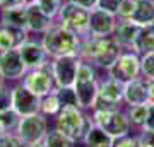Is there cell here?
<instances>
[{
    "mask_svg": "<svg viewBox=\"0 0 154 147\" xmlns=\"http://www.w3.org/2000/svg\"><path fill=\"white\" fill-rule=\"evenodd\" d=\"M123 48L116 43L113 36L110 38H94V36H86L82 38L79 57L82 62H88L96 69L110 70L122 55Z\"/></svg>",
    "mask_w": 154,
    "mask_h": 147,
    "instance_id": "obj_1",
    "label": "cell"
},
{
    "mask_svg": "<svg viewBox=\"0 0 154 147\" xmlns=\"http://www.w3.org/2000/svg\"><path fill=\"white\" fill-rule=\"evenodd\" d=\"M81 43H82V38L72 33L65 26H62L60 22L53 24L46 33H43V38H41V44L45 46L46 55L51 60L65 55H79Z\"/></svg>",
    "mask_w": 154,
    "mask_h": 147,
    "instance_id": "obj_2",
    "label": "cell"
},
{
    "mask_svg": "<svg viewBox=\"0 0 154 147\" xmlns=\"http://www.w3.org/2000/svg\"><path fill=\"white\" fill-rule=\"evenodd\" d=\"M72 87L75 91L79 108H82L84 111H88V109L93 111L94 104H96V98H98V89H99L96 67L88 63V62H81L79 70H77V77Z\"/></svg>",
    "mask_w": 154,
    "mask_h": 147,
    "instance_id": "obj_3",
    "label": "cell"
},
{
    "mask_svg": "<svg viewBox=\"0 0 154 147\" xmlns=\"http://www.w3.org/2000/svg\"><path fill=\"white\" fill-rule=\"evenodd\" d=\"M91 123V116H88L86 111L79 106H63L55 116V128H58L74 142H82Z\"/></svg>",
    "mask_w": 154,
    "mask_h": 147,
    "instance_id": "obj_4",
    "label": "cell"
},
{
    "mask_svg": "<svg viewBox=\"0 0 154 147\" xmlns=\"http://www.w3.org/2000/svg\"><path fill=\"white\" fill-rule=\"evenodd\" d=\"M91 120H93L98 127H101V128H103L108 135L113 137V139L128 135V133H130V128H132L127 111H123V109H120V108L93 109Z\"/></svg>",
    "mask_w": 154,
    "mask_h": 147,
    "instance_id": "obj_5",
    "label": "cell"
},
{
    "mask_svg": "<svg viewBox=\"0 0 154 147\" xmlns=\"http://www.w3.org/2000/svg\"><path fill=\"white\" fill-rule=\"evenodd\" d=\"M89 16H91V11L88 9L79 7L72 2H63L57 17L62 26H65L81 38H86L89 36Z\"/></svg>",
    "mask_w": 154,
    "mask_h": 147,
    "instance_id": "obj_6",
    "label": "cell"
},
{
    "mask_svg": "<svg viewBox=\"0 0 154 147\" xmlns=\"http://www.w3.org/2000/svg\"><path fill=\"white\" fill-rule=\"evenodd\" d=\"M21 84L24 87H28L31 93H34L39 98L53 93L57 89V84H55V79H53V74H51V63L48 62V63H45L38 69L28 70L26 75L22 77Z\"/></svg>",
    "mask_w": 154,
    "mask_h": 147,
    "instance_id": "obj_7",
    "label": "cell"
},
{
    "mask_svg": "<svg viewBox=\"0 0 154 147\" xmlns=\"http://www.w3.org/2000/svg\"><path fill=\"white\" fill-rule=\"evenodd\" d=\"M46 132H48V118L41 113L22 116L16 128L17 137L22 140L24 145H31L43 140Z\"/></svg>",
    "mask_w": 154,
    "mask_h": 147,
    "instance_id": "obj_8",
    "label": "cell"
},
{
    "mask_svg": "<svg viewBox=\"0 0 154 147\" xmlns=\"http://www.w3.org/2000/svg\"><path fill=\"white\" fill-rule=\"evenodd\" d=\"M140 75H142V72H140V55L135 53L134 50L122 51L118 60L115 62V65L108 70V77L116 79L123 84L128 81H134Z\"/></svg>",
    "mask_w": 154,
    "mask_h": 147,
    "instance_id": "obj_9",
    "label": "cell"
},
{
    "mask_svg": "<svg viewBox=\"0 0 154 147\" xmlns=\"http://www.w3.org/2000/svg\"><path fill=\"white\" fill-rule=\"evenodd\" d=\"M81 57L79 55H65L58 57L50 62L51 63V74L55 79L57 87H72L77 77V70L81 65Z\"/></svg>",
    "mask_w": 154,
    "mask_h": 147,
    "instance_id": "obj_10",
    "label": "cell"
},
{
    "mask_svg": "<svg viewBox=\"0 0 154 147\" xmlns=\"http://www.w3.org/2000/svg\"><path fill=\"white\" fill-rule=\"evenodd\" d=\"M123 104V82L108 77L99 82L94 109H115Z\"/></svg>",
    "mask_w": 154,
    "mask_h": 147,
    "instance_id": "obj_11",
    "label": "cell"
},
{
    "mask_svg": "<svg viewBox=\"0 0 154 147\" xmlns=\"http://www.w3.org/2000/svg\"><path fill=\"white\" fill-rule=\"evenodd\" d=\"M39 108H41V98L39 96L31 93L21 82L12 87V109L21 118L39 113Z\"/></svg>",
    "mask_w": 154,
    "mask_h": 147,
    "instance_id": "obj_12",
    "label": "cell"
},
{
    "mask_svg": "<svg viewBox=\"0 0 154 147\" xmlns=\"http://www.w3.org/2000/svg\"><path fill=\"white\" fill-rule=\"evenodd\" d=\"M116 16L110 12L103 11V9H93L91 16H89V36L94 38H110L113 36L116 29Z\"/></svg>",
    "mask_w": 154,
    "mask_h": 147,
    "instance_id": "obj_13",
    "label": "cell"
},
{
    "mask_svg": "<svg viewBox=\"0 0 154 147\" xmlns=\"http://www.w3.org/2000/svg\"><path fill=\"white\" fill-rule=\"evenodd\" d=\"M0 72L5 81H22L28 69L24 65L22 57L17 48L0 51Z\"/></svg>",
    "mask_w": 154,
    "mask_h": 147,
    "instance_id": "obj_14",
    "label": "cell"
},
{
    "mask_svg": "<svg viewBox=\"0 0 154 147\" xmlns=\"http://www.w3.org/2000/svg\"><path fill=\"white\" fill-rule=\"evenodd\" d=\"M123 103L127 106H137V104L151 103V93H149V82L144 77H137L134 81L123 84Z\"/></svg>",
    "mask_w": 154,
    "mask_h": 147,
    "instance_id": "obj_15",
    "label": "cell"
},
{
    "mask_svg": "<svg viewBox=\"0 0 154 147\" xmlns=\"http://www.w3.org/2000/svg\"><path fill=\"white\" fill-rule=\"evenodd\" d=\"M19 53L22 57V62L28 70H33V69H38V67L48 63V55H46V50L41 44V41H34V39H28L19 46Z\"/></svg>",
    "mask_w": 154,
    "mask_h": 147,
    "instance_id": "obj_16",
    "label": "cell"
},
{
    "mask_svg": "<svg viewBox=\"0 0 154 147\" xmlns=\"http://www.w3.org/2000/svg\"><path fill=\"white\" fill-rule=\"evenodd\" d=\"M26 12H28V31L29 33L43 34L55 24L53 19L50 16H46L33 0H29V4L26 5Z\"/></svg>",
    "mask_w": 154,
    "mask_h": 147,
    "instance_id": "obj_17",
    "label": "cell"
},
{
    "mask_svg": "<svg viewBox=\"0 0 154 147\" xmlns=\"http://www.w3.org/2000/svg\"><path fill=\"white\" fill-rule=\"evenodd\" d=\"M29 31L21 27H12L7 24H0V51L19 48L24 41L29 39Z\"/></svg>",
    "mask_w": 154,
    "mask_h": 147,
    "instance_id": "obj_18",
    "label": "cell"
},
{
    "mask_svg": "<svg viewBox=\"0 0 154 147\" xmlns=\"http://www.w3.org/2000/svg\"><path fill=\"white\" fill-rule=\"evenodd\" d=\"M139 31H140V26H137L130 19H118L116 29L113 33V39L123 50H132V44L135 41V38H137Z\"/></svg>",
    "mask_w": 154,
    "mask_h": 147,
    "instance_id": "obj_19",
    "label": "cell"
},
{
    "mask_svg": "<svg viewBox=\"0 0 154 147\" xmlns=\"http://www.w3.org/2000/svg\"><path fill=\"white\" fill-rule=\"evenodd\" d=\"M113 140H115L113 137L108 135L101 127H98L93 121L84 135L82 144L86 147H113Z\"/></svg>",
    "mask_w": 154,
    "mask_h": 147,
    "instance_id": "obj_20",
    "label": "cell"
},
{
    "mask_svg": "<svg viewBox=\"0 0 154 147\" xmlns=\"http://www.w3.org/2000/svg\"><path fill=\"white\" fill-rule=\"evenodd\" d=\"M130 21L140 27L154 24V0H135V9Z\"/></svg>",
    "mask_w": 154,
    "mask_h": 147,
    "instance_id": "obj_21",
    "label": "cell"
},
{
    "mask_svg": "<svg viewBox=\"0 0 154 147\" xmlns=\"http://www.w3.org/2000/svg\"><path fill=\"white\" fill-rule=\"evenodd\" d=\"M132 50L139 55H146L154 51V24L140 27L137 38L132 44Z\"/></svg>",
    "mask_w": 154,
    "mask_h": 147,
    "instance_id": "obj_22",
    "label": "cell"
},
{
    "mask_svg": "<svg viewBox=\"0 0 154 147\" xmlns=\"http://www.w3.org/2000/svg\"><path fill=\"white\" fill-rule=\"evenodd\" d=\"M0 24H7V26H12V27H21V29H28V12H26V5L2 11V22H0Z\"/></svg>",
    "mask_w": 154,
    "mask_h": 147,
    "instance_id": "obj_23",
    "label": "cell"
},
{
    "mask_svg": "<svg viewBox=\"0 0 154 147\" xmlns=\"http://www.w3.org/2000/svg\"><path fill=\"white\" fill-rule=\"evenodd\" d=\"M43 140H45V145L46 147H75L77 145V142L69 139L58 128H48Z\"/></svg>",
    "mask_w": 154,
    "mask_h": 147,
    "instance_id": "obj_24",
    "label": "cell"
},
{
    "mask_svg": "<svg viewBox=\"0 0 154 147\" xmlns=\"http://www.w3.org/2000/svg\"><path fill=\"white\" fill-rule=\"evenodd\" d=\"M60 109H62V104H60V99H58V96H57L55 91L41 98V108H39V113L45 115L46 118H48V116H57Z\"/></svg>",
    "mask_w": 154,
    "mask_h": 147,
    "instance_id": "obj_25",
    "label": "cell"
},
{
    "mask_svg": "<svg viewBox=\"0 0 154 147\" xmlns=\"http://www.w3.org/2000/svg\"><path fill=\"white\" fill-rule=\"evenodd\" d=\"M147 104L128 106L127 115H128V120H130V125H132V127H139V128H142V127L146 125V120H147Z\"/></svg>",
    "mask_w": 154,
    "mask_h": 147,
    "instance_id": "obj_26",
    "label": "cell"
},
{
    "mask_svg": "<svg viewBox=\"0 0 154 147\" xmlns=\"http://www.w3.org/2000/svg\"><path fill=\"white\" fill-rule=\"evenodd\" d=\"M19 120H21V116H19L12 108L0 111V125L4 127L7 132H16Z\"/></svg>",
    "mask_w": 154,
    "mask_h": 147,
    "instance_id": "obj_27",
    "label": "cell"
},
{
    "mask_svg": "<svg viewBox=\"0 0 154 147\" xmlns=\"http://www.w3.org/2000/svg\"><path fill=\"white\" fill-rule=\"evenodd\" d=\"M33 2L51 19H55L58 16V12L63 5V0H33Z\"/></svg>",
    "mask_w": 154,
    "mask_h": 147,
    "instance_id": "obj_28",
    "label": "cell"
},
{
    "mask_svg": "<svg viewBox=\"0 0 154 147\" xmlns=\"http://www.w3.org/2000/svg\"><path fill=\"white\" fill-rule=\"evenodd\" d=\"M55 93H57V96H58V99H60L62 108H63V106H79L74 87H57Z\"/></svg>",
    "mask_w": 154,
    "mask_h": 147,
    "instance_id": "obj_29",
    "label": "cell"
},
{
    "mask_svg": "<svg viewBox=\"0 0 154 147\" xmlns=\"http://www.w3.org/2000/svg\"><path fill=\"white\" fill-rule=\"evenodd\" d=\"M140 72H142L144 79L147 81L154 79V51L140 55Z\"/></svg>",
    "mask_w": 154,
    "mask_h": 147,
    "instance_id": "obj_30",
    "label": "cell"
},
{
    "mask_svg": "<svg viewBox=\"0 0 154 147\" xmlns=\"http://www.w3.org/2000/svg\"><path fill=\"white\" fill-rule=\"evenodd\" d=\"M0 147H24V144L16 132H7L5 135L0 137Z\"/></svg>",
    "mask_w": 154,
    "mask_h": 147,
    "instance_id": "obj_31",
    "label": "cell"
},
{
    "mask_svg": "<svg viewBox=\"0 0 154 147\" xmlns=\"http://www.w3.org/2000/svg\"><path fill=\"white\" fill-rule=\"evenodd\" d=\"M139 147H154V130L151 128H140V133L137 135Z\"/></svg>",
    "mask_w": 154,
    "mask_h": 147,
    "instance_id": "obj_32",
    "label": "cell"
},
{
    "mask_svg": "<svg viewBox=\"0 0 154 147\" xmlns=\"http://www.w3.org/2000/svg\"><path fill=\"white\" fill-rule=\"evenodd\" d=\"M12 108V87H7L5 84L0 87V111Z\"/></svg>",
    "mask_w": 154,
    "mask_h": 147,
    "instance_id": "obj_33",
    "label": "cell"
},
{
    "mask_svg": "<svg viewBox=\"0 0 154 147\" xmlns=\"http://www.w3.org/2000/svg\"><path fill=\"white\" fill-rule=\"evenodd\" d=\"M122 2H123V0H98L96 7L116 16V14H118V9H120V5H122Z\"/></svg>",
    "mask_w": 154,
    "mask_h": 147,
    "instance_id": "obj_34",
    "label": "cell"
},
{
    "mask_svg": "<svg viewBox=\"0 0 154 147\" xmlns=\"http://www.w3.org/2000/svg\"><path fill=\"white\" fill-rule=\"evenodd\" d=\"M134 9H135V0H123L120 9H118L116 17H118V19H130Z\"/></svg>",
    "mask_w": 154,
    "mask_h": 147,
    "instance_id": "obj_35",
    "label": "cell"
},
{
    "mask_svg": "<svg viewBox=\"0 0 154 147\" xmlns=\"http://www.w3.org/2000/svg\"><path fill=\"white\" fill-rule=\"evenodd\" d=\"M113 147H139V142H137V137L134 135H123V137H118L113 140Z\"/></svg>",
    "mask_w": 154,
    "mask_h": 147,
    "instance_id": "obj_36",
    "label": "cell"
},
{
    "mask_svg": "<svg viewBox=\"0 0 154 147\" xmlns=\"http://www.w3.org/2000/svg\"><path fill=\"white\" fill-rule=\"evenodd\" d=\"M28 4H29V0H0V11L22 7V5H28Z\"/></svg>",
    "mask_w": 154,
    "mask_h": 147,
    "instance_id": "obj_37",
    "label": "cell"
},
{
    "mask_svg": "<svg viewBox=\"0 0 154 147\" xmlns=\"http://www.w3.org/2000/svg\"><path fill=\"white\" fill-rule=\"evenodd\" d=\"M142 128H151L154 130V101L147 104V120H146V125Z\"/></svg>",
    "mask_w": 154,
    "mask_h": 147,
    "instance_id": "obj_38",
    "label": "cell"
},
{
    "mask_svg": "<svg viewBox=\"0 0 154 147\" xmlns=\"http://www.w3.org/2000/svg\"><path fill=\"white\" fill-rule=\"evenodd\" d=\"M67 2H72V4H75L79 7H84L88 11L96 9V4H98V0H67Z\"/></svg>",
    "mask_w": 154,
    "mask_h": 147,
    "instance_id": "obj_39",
    "label": "cell"
},
{
    "mask_svg": "<svg viewBox=\"0 0 154 147\" xmlns=\"http://www.w3.org/2000/svg\"><path fill=\"white\" fill-rule=\"evenodd\" d=\"M149 82V93H151V101H154V79L152 81H147Z\"/></svg>",
    "mask_w": 154,
    "mask_h": 147,
    "instance_id": "obj_40",
    "label": "cell"
},
{
    "mask_svg": "<svg viewBox=\"0 0 154 147\" xmlns=\"http://www.w3.org/2000/svg\"><path fill=\"white\" fill-rule=\"evenodd\" d=\"M24 147H46L45 145V140H39L36 144H31V145H24Z\"/></svg>",
    "mask_w": 154,
    "mask_h": 147,
    "instance_id": "obj_41",
    "label": "cell"
},
{
    "mask_svg": "<svg viewBox=\"0 0 154 147\" xmlns=\"http://www.w3.org/2000/svg\"><path fill=\"white\" fill-rule=\"evenodd\" d=\"M5 84V79H4V75H2V72H0V87Z\"/></svg>",
    "mask_w": 154,
    "mask_h": 147,
    "instance_id": "obj_42",
    "label": "cell"
},
{
    "mask_svg": "<svg viewBox=\"0 0 154 147\" xmlns=\"http://www.w3.org/2000/svg\"><path fill=\"white\" fill-rule=\"evenodd\" d=\"M5 133H7V130H5V128H4L2 125H0V137H2V135H5Z\"/></svg>",
    "mask_w": 154,
    "mask_h": 147,
    "instance_id": "obj_43",
    "label": "cell"
}]
</instances>
